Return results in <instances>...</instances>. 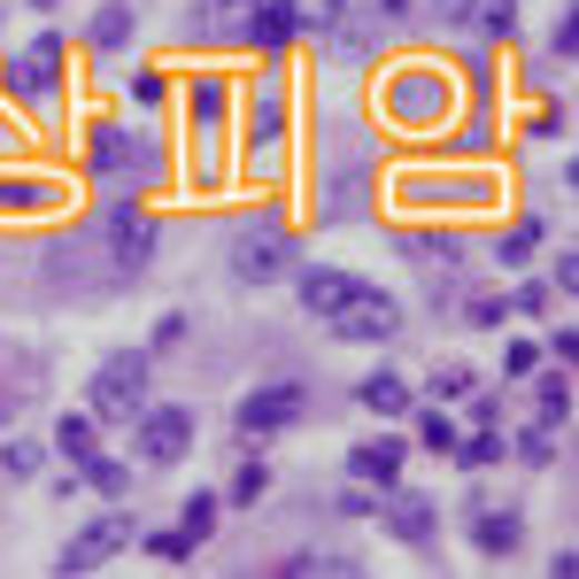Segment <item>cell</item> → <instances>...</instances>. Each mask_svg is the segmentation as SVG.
I'll return each mask as SVG.
<instances>
[{
  "label": "cell",
  "mask_w": 579,
  "mask_h": 579,
  "mask_svg": "<svg viewBox=\"0 0 579 579\" xmlns=\"http://www.w3.org/2000/svg\"><path fill=\"white\" fill-rule=\"evenodd\" d=\"M62 456L93 463V426H86V418H62Z\"/></svg>",
  "instance_id": "obj_17"
},
{
  "label": "cell",
  "mask_w": 579,
  "mask_h": 579,
  "mask_svg": "<svg viewBox=\"0 0 579 579\" xmlns=\"http://www.w3.org/2000/svg\"><path fill=\"white\" fill-rule=\"evenodd\" d=\"M387 526H395L402 541H433V510H426L418 495H395V502H387Z\"/></svg>",
  "instance_id": "obj_10"
},
{
  "label": "cell",
  "mask_w": 579,
  "mask_h": 579,
  "mask_svg": "<svg viewBox=\"0 0 579 579\" xmlns=\"http://www.w3.org/2000/svg\"><path fill=\"white\" fill-rule=\"evenodd\" d=\"M279 132H287V109L263 101V117H256V147H279Z\"/></svg>",
  "instance_id": "obj_20"
},
{
  "label": "cell",
  "mask_w": 579,
  "mask_h": 579,
  "mask_svg": "<svg viewBox=\"0 0 579 579\" xmlns=\"http://www.w3.org/2000/svg\"><path fill=\"white\" fill-rule=\"evenodd\" d=\"M395 301H379V293H356L348 309H332V332L340 340H395Z\"/></svg>",
  "instance_id": "obj_2"
},
{
  "label": "cell",
  "mask_w": 579,
  "mask_h": 579,
  "mask_svg": "<svg viewBox=\"0 0 579 579\" xmlns=\"http://www.w3.org/2000/svg\"><path fill=\"white\" fill-rule=\"evenodd\" d=\"M132 541V518H109V526H93V533H78L70 549H62V572H93L109 549H124Z\"/></svg>",
  "instance_id": "obj_5"
},
{
  "label": "cell",
  "mask_w": 579,
  "mask_h": 579,
  "mask_svg": "<svg viewBox=\"0 0 579 579\" xmlns=\"http://www.w3.org/2000/svg\"><path fill=\"white\" fill-rule=\"evenodd\" d=\"M433 387H440V395H471V371H463V363H448Z\"/></svg>",
  "instance_id": "obj_24"
},
{
  "label": "cell",
  "mask_w": 579,
  "mask_h": 579,
  "mask_svg": "<svg viewBox=\"0 0 579 579\" xmlns=\"http://www.w3.org/2000/svg\"><path fill=\"white\" fill-rule=\"evenodd\" d=\"M418 433L433 440V448H448V440H456V426H448V418H433V410H426V418H418Z\"/></svg>",
  "instance_id": "obj_23"
},
{
  "label": "cell",
  "mask_w": 579,
  "mask_h": 579,
  "mask_svg": "<svg viewBox=\"0 0 579 579\" xmlns=\"http://www.w3.org/2000/svg\"><path fill=\"white\" fill-rule=\"evenodd\" d=\"M93 39H101V47H117V39H132V8H109V16L93 23Z\"/></svg>",
  "instance_id": "obj_19"
},
{
  "label": "cell",
  "mask_w": 579,
  "mask_h": 579,
  "mask_svg": "<svg viewBox=\"0 0 579 579\" xmlns=\"http://www.w3.org/2000/svg\"><path fill=\"white\" fill-rule=\"evenodd\" d=\"M140 387H147V356H109L93 379V410L101 418H140Z\"/></svg>",
  "instance_id": "obj_1"
},
{
  "label": "cell",
  "mask_w": 579,
  "mask_h": 579,
  "mask_svg": "<svg viewBox=\"0 0 579 579\" xmlns=\"http://www.w3.org/2000/svg\"><path fill=\"white\" fill-rule=\"evenodd\" d=\"M402 402H410V395H402L395 379H363V410H387V418H395Z\"/></svg>",
  "instance_id": "obj_15"
},
{
  "label": "cell",
  "mask_w": 579,
  "mask_h": 579,
  "mask_svg": "<svg viewBox=\"0 0 579 579\" xmlns=\"http://www.w3.org/2000/svg\"><path fill=\"white\" fill-rule=\"evenodd\" d=\"M356 293H363V287H356L348 271H301V301H309L317 317H332V309H348Z\"/></svg>",
  "instance_id": "obj_8"
},
{
  "label": "cell",
  "mask_w": 579,
  "mask_h": 579,
  "mask_svg": "<svg viewBox=\"0 0 579 579\" xmlns=\"http://www.w3.org/2000/svg\"><path fill=\"white\" fill-rule=\"evenodd\" d=\"M293 23H309V31H332V23H340V0H293Z\"/></svg>",
  "instance_id": "obj_16"
},
{
  "label": "cell",
  "mask_w": 579,
  "mask_h": 579,
  "mask_svg": "<svg viewBox=\"0 0 579 579\" xmlns=\"http://www.w3.org/2000/svg\"><path fill=\"white\" fill-rule=\"evenodd\" d=\"M224 8H232V16H240V8H248V16H256V0H224Z\"/></svg>",
  "instance_id": "obj_27"
},
{
  "label": "cell",
  "mask_w": 579,
  "mask_h": 579,
  "mask_svg": "<svg viewBox=\"0 0 579 579\" xmlns=\"http://www.w3.org/2000/svg\"><path fill=\"white\" fill-rule=\"evenodd\" d=\"M140 433H147V456H154V463H170V456H186V440H193V418H186V410H147Z\"/></svg>",
  "instance_id": "obj_6"
},
{
  "label": "cell",
  "mask_w": 579,
  "mask_h": 579,
  "mask_svg": "<svg viewBox=\"0 0 579 579\" xmlns=\"http://www.w3.org/2000/svg\"><path fill=\"white\" fill-rule=\"evenodd\" d=\"M256 39H263V47H287L293 39V8H256Z\"/></svg>",
  "instance_id": "obj_13"
},
{
  "label": "cell",
  "mask_w": 579,
  "mask_h": 579,
  "mask_svg": "<svg viewBox=\"0 0 579 579\" xmlns=\"http://www.w3.org/2000/svg\"><path fill=\"white\" fill-rule=\"evenodd\" d=\"M293 418H301V387H271V395H248L232 426L256 440V433H279V426H293Z\"/></svg>",
  "instance_id": "obj_4"
},
{
  "label": "cell",
  "mask_w": 579,
  "mask_h": 579,
  "mask_svg": "<svg viewBox=\"0 0 579 579\" xmlns=\"http://www.w3.org/2000/svg\"><path fill=\"white\" fill-rule=\"evenodd\" d=\"M440 16H471V0H433Z\"/></svg>",
  "instance_id": "obj_25"
},
{
  "label": "cell",
  "mask_w": 579,
  "mask_h": 579,
  "mask_svg": "<svg viewBox=\"0 0 579 579\" xmlns=\"http://www.w3.org/2000/svg\"><path fill=\"white\" fill-rule=\"evenodd\" d=\"M395 463H402V448H395V440H379V448H356V479H379V487H395Z\"/></svg>",
  "instance_id": "obj_11"
},
{
  "label": "cell",
  "mask_w": 579,
  "mask_h": 579,
  "mask_svg": "<svg viewBox=\"0 0 579 579\" xmlns=\"http://www.w3.org/2000/svg\"><path fill=\"white\" fill-rule=\"evenodd\" d=\"M86 479H93L101 495H132V471H124V463H109V456H93V463H86Z\"/></svg>",
  "instance_id": "obj_14"
},
{
  "label": "cell",
  "mask_w": 579,
  "mask_h": 579,
  "mask_svg": "<svg viewBox=\"0 0 579 579\" xmlns=\"http://www.w3.org/2000/svg\"><path fill=\"white\" fill-rule=\"evenodd\" d=\"M54 62H62V47H54V39H39V47H31V54H23V62H16V70H8V86H16V93H31V101H39V93H47V86H54Z\"/></svg>",
  "instance_id": "obj_9"
},
{
  "label": "cell",
  "mask_w": 579,
  "mask_h": 579,
  "mask_svg": "<svg viewBox=\"0 0 579 579\" xmlns=\"http://www.w3.org/2000/svg\"><path fill=\"white\" fill-rule=\"evenodd\" d=\"M147 549H154V557H162V565H186V549H193V541H186V533H154V541H147Z\"/></svg>",
  "instance_id": "obj_21"
},
{
  "label": "cell",
  "mask_w": 579,
  "mask_h": 579,
  "mask_svg": "<svg viewBox=\"0 0 579 579\" xmlns=\"http://www.w3.org/2000/svg\"><path fill=\"white\" fill-rule=\"evenodd\" d=\"M147 240H154V232H147V217L109 209V248H101V256H109V271H117V279H132V271L147 263Z\"/></svg>",
  "instance_id": "obj_3"
},
{
  "label": "cell",
  "mask_w": 579,
  "mask_h": 579,
  "mask_svg": "<svg viewBox=\"0 0 579 579\" xmlns=\"http://www.w3.org/2000/svg\"><path fill=\"white\" fill-rule=\"evenodd\" d=\"M471 541L487 557H502V549H518V518H471Z\"/></svg>",
  "instance_id": "obj_12"
},
{
  "label": "cell",
  "mask_w": 579,
  "mask_h": 579,
  "mask_svg": "<svg viewBox=\"0 0 579 579\" xmlns=\"http://www.w3.org/2000/svg\"><path fill=\"white\" fill-rule=\"evenodd\" d=\"M232 271H240V279H256V287H263V279H279V271H287V248H279V240H271V232H256V240H248V232H240V248H232Z\"/></svg>",
  "instance_id": "obj_7"
},
{
  "label": "cell",
  "mask_w": 579,
  "mask_h": 579,
  "mask_svg": "<svg viewBox=\"0 0 579 579\" xmlns=\"http://www.w3.org/2000/svg\"><path fill=\"white\" fill-rule=\"evenodd\" d=\"M379 8H387V16H402V8H410V0H379Z\"/></svg>",
  "instance_id": "obj_26"
},
{
  "label": "cell",
  "mask_w": 579,
  "mask_h": 579,
  "mask_svg": "<svg viewBox=\"0 0 579 579\" xmlns=\"http://www.w3.org/2000/svg\"><path fill=\"white\" fill-rule=\"evenodd\" d=\"M263 487H271V471H263V463L248 456V463H240V479H232V502H256Z\"/></svg>",
  "instance_id": "obj_18"
},
{
  "label": "cell",
  "mask_w": 579,
  "mask_h": 579,
  "mask_svg": "<svg viewBox=\"0 0 579 579\" xmlns=\"http://www.w3.org/2000/svg\"><path fill=\"white\" fill-rule=\"evenodd\" d=\"M471 16H479V23H487V31H510V0H479V8H471Z\"/></svg>",
  "instance_id": "obj_22"
}]
</instances>
